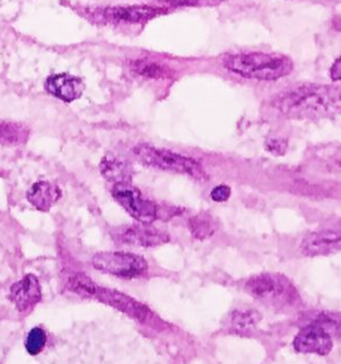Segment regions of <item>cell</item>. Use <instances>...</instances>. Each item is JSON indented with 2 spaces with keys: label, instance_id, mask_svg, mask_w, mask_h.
<instances>
[{
  "label": "cell",
  "instance_id": "277c9868",
  "mask_svg": "<svg viewBox=\"0 0 341 364\" xmlns=\"http://www.w3.org/2000/svg\"><path fill=\"white\" fill-rule=\"evenodd\" d=\"M247 291L256 299L271 303H288L296 298V291L287 279L272 274L257 275L247 282Z\"/></svg>",
  "mask_w": 341,
  "mask_h": 364
},
{
  "label": "cell",
  "instance_id": "9c48e42d",
  "mask_svg": "<svg viewBox=\"0 0 341 364\" xmlns=\"http://www.w3.org/2000/svg\"><path fill=\"white\" fill-rule=\"evenodd\" d=\"M11 300L19 311H27L38 304L42 299V289L35 275H26L24 278L12 284Z\"/></svg>",
  "mask_w": 341,
  "mask_h": 364
},
{
  "label": "cell",
  "instance_id": "2e32d148",
  "mask_svg": "<svg viewBox=\"0 0 341 364\" xmlns=\"http://www.w3.org/2000/svg\"><path fill=\"white\" fill-rule=\"evenodd\" d=\"M131 70L136 75L146 76L151 79H164L170 77L172 75V70L166 65L156 63L152 60H146V59H139L131 62Z\"/></svg>",
  "mask_w": 341,
  "mask_h": 364
},
{
  "label": "cell",
  "instance_id": "7402d4cb",
  "mask_svg": "<svg viewBox=\"0 0 341 364\" xmlns=\"http://www.w3.org/2000/svg\"><path fill=\"white\" fill-rule=\"evenodd\" d=\"M172 6L181 7H212L220 4L224 0H161Z\"/></svg>",
  "mask_w": 341,
  "mask_h": 364
},
{
  "label": "cell",
  "instance_id": "4fadbf2b",
  "mask_svg": "<svg viewBox=\"0 0 341 364\" xmlns=\"http://www.w3.org/2000/svg\"><path fill=\"white\" fill-rule=\"evenodd\" d=\"M120 239L124 243L136 245V246L152 247L163 245L168 240V236L163 232L156 231L152 227H144V225H134L128 227L121 234Z\"/></svg>",
  "mask_w": 341,
  "mask_h": 364
},
{
  "label": "cell",
  "instance_id": "6da1fadb",
  "mask_svg": "<svg viewBox=\"0 0 341 364\" xmlns=\"http://www.w3.org/2000/svg\"><path fill=\"white\" fill-rule=\"evenodd\" d=\"M272 107L291 119L330 117L339 111L340 94L335 87L305 85L280 92L272 100Z\"/></svg>",
  "mask_w": 341,
  "mask_h": 364
},
{
  "label": "cell",
  "instance_id": "8fae6325",
  "mask_svg": "<svg viewBox=\"0 0 341 364\" xmlns=\"http://www.w3.org/2000/svg\"><path fill=\"white\" fill-rule=\"evenodd\" d=\"M45 90L65 103H71L82 97L85 85L79 77L70 74H58L47 79Z\"/></svg>",
  "mask_w": 341,
  "mask_h": 364
},
{
  "label": "cell",
  "instance_id": "d6986e66",
  "mask_svg": "<svg viewBox=\"0 0 341 364\" xmlns=\"http://www.w3.org/2000/svg\"><path fill=\"white\" fill-rule=\"evenodd\" d=\"M45 343H47V335H45L44 330L40 327H35V328H32L31 331L28 332L24 346H26L27 353L32 355V356H36V355L42 353Z\"/></svg>",
  "mask_w": 341,
  "mask_h": 364
},
{
  "label": "cell",
  "instance_id": "9a60e30c",
  "mask_svg": "<svg viewBox=\"0 0 341 364\" xmlns=\"http://www.w3.org/2000/svg\"><path fill=\"white\" fill-rule=\"evenodd\" d=\"M100 171L108 181L126 183L131 179V166L119 158L106 156L100 163Z\"/></svg>",
  "mask_w": 341,
  "mask_h": 364
},
{
  "label": "cell",
  "instance_id": "44dd1931",
  "mask_svg": "<svg viewBox=\"0 0 341 364\" xmlns=\"http://www.w3.org/2000/svg\"><path fill=\"white\" fill-rule=\"evenodd\" d=\"M190 228H191L192 234L197 239H207L215 232L212 222L202 215L195 216L190 220Z\"/></svg>",
  "mask_w": 341,
  "mask_h": 364
},
{
  "label": "cell",
  "instance_id": "52a82bcc",
  "mask_svg": "<svg viewBox=\"0 0 341 364\" xmlns=\"http://www.w3.org/2000/svg\"><path fill=\"white\" fill-rule=\"evenodd\" d=\"M112 195L117 203L121 204L128 214L141 223H151L156 219V205L141 198V193L129 183H117Z\"/></svg>",
  "mask_w": 341,
  "mask_h": 364
},
{
  "label": "cell",
  "instance_id": "3957f363",
  "mask_svg": "<svg viewBox=\"0 0 341 364\" xmlns=\"http://www.w3.org/2000/svg\"><path fill=\"white\" fill-rule=\"evenodd\" d=\"M134 152L139 161L148 167L185 173L195 179H205L204 168L191 158L181 156L179 154L164 149H156L149 144H140L135 147Z\"/></svg>",
  "mask_w": 341,
  "mask_h": 364
},
{
  "label": "cell",
  "instance_id": "ffe728a7",
  "mask_svg": "<svg viewBox=\"0 0 341 364\" xmlns=\"http://www.w3.org/2000/svg\"><path fill=\"white\" fill-rule=\"evenodd\" d=\"M259 321H260V316L256 311H236L232 315V326L236 330H240V331H247L255 327Z\"/></svg>",
  "mask_w": 341,
  "mask_h": 364
},
{
  "label": "cell",
  "instance_id": "5bb4252c",
  "mask_svg": "<svg viewBox=\"0 0 341 364\" xmlns=\"http://www.w3.org/2000/svg\"><path fill=\"white\" fill-rule=\"evenodd\" d=\"M60 198V190L48 182H38L27 193L28 202L39 211H48Z\"/></svg>",
  "mask_w": 341,
  "mask_h": 364
},
{
  "label": "cell",
  "instance_id": "7c38bea8",
  "mask_svg": "<svg viewBox=\"0 0 341 364\" xmlns=\"http://www.w3.org/2000/svg\"><path fill=\"white\" fill-rule=\"evenodd\" d=\"M94 298H97V299L102 300L104 303H108V304L117 307L119 310L127 312L131 316L136 318L139 321H143L148 314L146 307H143L141 304H139L138 301L131 299L127 295H123L117 291H109V289L97 287Z\"/></svg>",
  "mask_w": 341,
  "mask_h": 364
},
{
  "label": "cell",
  "instance_id": "5b68a950",
  "mask_svg": "<svg viewBox=\"0 0 341 364\" xmlns=\"http://www.w3.org/2000/svg\"><path fill=\"white\" fill-rule=\"evenodd\" d=\"M330 327H337V321L323 316L298 332L293 346L298 353L327 355L332 350Z\"/></svg>",
  "mask_w": 341,
  "mask_h": 364
},
{
  "label": "cell",
  "instance_id": "30bf717a",
  "mask_svg": "<svg viewBox=\"0 0 341 364\" xmlns=\"http://www.w3.org/2000/svg\"><path fill=\"white\" fill-rule=\"evenodd\" d=\"M341 243V235L339 231H320L313 232L304 237L301 243V251L307 257H319L328 255L339 251Z\"/></svg>",
  "mask_w": 341,
  "mask_h": 364
},
{
  "label": "cell",
  "instance_id": "ba28073f",
  "mask_svg": "<svg viewBox=\"0 0 341 364\" xmlns=\"http://www.w3.org/2000/svg\"><path fill=\"white\" fill-rule=\"evenodd\" d=\"M166 14L163 9L152 6H117L104 7L92 12V18L97 22L104 23H141L148 22L158 15Z\"/></svg>",
  "mask_w": 341,
  "mask_h": 364
},
{
  "label": "cell",
  "instance_id": "cb8c5ba5",
  "mask_svg": "<svg viewBox=\"0 0 341 364\" xmlns=\"http://www.w3.org/2000/svg\"><path fill=\"white\" fill-rule=\"evenodd\" d=\"M330 77L337 82L340 79V59H336V62L330 67Z\"/></svg>",
  "mask_w": 341,
  "mask_h": 364
},
{
  "label": "cell",
  "instance_id": "8992f818",
  "mask_svg": "<svg viewBox=\"0 0 341 364\" xmlns=\"http://www.w3.org/2000/svg\"><path fill=\"white\" fill-rule=\"evenodd\" d=\"M92 264L102 272L121 278H135L147 269V262L139 255L126 252H100L92 257Z\"/></svg>",
  "mask_w": 341,
  "mask_h": 364
},
{
  "label": "cell",
  "instance_id": "603a6c76",
  "mask_svg": "<svg viewBox=\"0 0 341 364\" xmlns=\"http://www.w3.org/2000/svg\"><path fill=\"white\" fill-rule=\"evenodd\" d=\"M229 196H231V188H229L228 186H224V184L215 187L212 190V193H211L212 200L217 202V203H222V202L228 200Z\"/></svg>",
  "mask_w": 341,
  "mask_h": 364
},
{
  "label": "cell",
  "instance_id": "ac0fdd59",
  "mask_svg": "<svg viewBox=\"0 0 341 364\" xmlns=\"http://www.w3.org/2000/svg\"><path fill=\"white\" fill-rule=\"evenodd\" d=\"M68 289L80 296L94 298L97 287L94 284V282L85 274H76L68 280Z\"/></svg>",
  "mask_w": 341,
  "mask_h": 364
},
{
  "label": "cell",
  "instance_id": "e0dca14e",
  "mask_svg": "<svg viewBox=\"0 0 341 364\" xmlns=\"http://www.w3.org/2000/svg\"><path fill=\"white\" fill-rule=\"evenodd\" d=\"M28 139V131L26 127L16 123H6L0 122V143L16 146L21 144Z\"/></svg>",
  "mask_w": 341,
  "mask_h": 364
},
{
  "label": "cell",
  "instance_id": "7a4b0ae2",
  "mask_svg": "<svg viewBox=\"0 0 341 364\" xmlns=\"http://www.w3.org/2000/svg\"><path fill=\"white\" fill-rule=\"evenodd\" d=\"M223 65L232 74L254 80H277L289 75L293 68L287 56L266 53L228 55Z\"/></svg>",
  "mask_w": 341,
  "mask_h": 364
}]
</instances>
